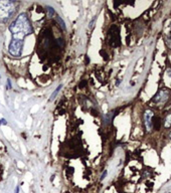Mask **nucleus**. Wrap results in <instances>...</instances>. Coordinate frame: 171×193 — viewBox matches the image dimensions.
Returning <instances> with one entry per match:
<instances>
[{"label": "nucleus", "instance_id": "4", "mask_svg": "<svg viewBox=\"0 0 171 193\" xmlns=\"http://www.w3.org/2000/svg\"><path fill=\"white\" fill-rule=\"evenodd\" d=\"M108 37H109V43L113 47H118L121 44L120 41V29L117 25H112L111 28L109 29V33H108Z\"/></svg>", "mask_w": 171, "mask_h": 193}, {"label": "nucleus", "instance_id": "12", "mask_svg": "<svg viewBox=\"0 0 171 193\" xmlns=\"http://www.w3.org/2000/svg\"><path fill=\"white\" fill-rule=\"evenodd\" d=\"M56 45L58 46V47H64L65 46V41H64V39L62 38H58V39H56Z\"/></svg>", "mask_w": 171, "mask_h": 193}, {"label": "nucleus", "instance_id": "18", "mask_svg": "<svg viewBox=\"0 0 171 193\" xmlns=\"http://www.w3.org/2000/svg\"><path fill=\"white\" fill-rule=\"evenodd\" d=\"M167 71V75L169 76V77L171 78V69H167V71Z\"/></svg>", "mask_w": 171, "mask_h": 193}, {"label": "nucleus", "instance_id": "13", "mask_svg": "<svg viewBox=\"0 0 171 193\" xmlns=\"http://www.w3.org/2000/svg\"><path fill=\"white\" fill-rule=\"evenodd\" d=\"M107 174H108V172H107V170H105L104 172H103V174L102 175H101V178H100V180L101 181H103V180L105 179V178H106V176H107Z\"/></svg>", "mask_w": 171, "mask_h": 193}, {"label": "nucleus", "instance_id": "15", "mask_svg": "<svg viewBox=\"0 0 171 193\" xmlns=\"http://www.w3.org/2000/svg\"><path fill=\"white\" fill-rule=\"evenodd\" d=\"M6 124H7V122H6L5 119H1V120H0V126H2V125H6Z\"/></svg>", "mask_w": 171, "mask_h": 193}, {"label": "nucleus", "instance_id": "20", "mask_svg": "<svg viewBox=\"0 0 171 193\" xmlns=\"http://www.w3.org/2000/svg\"><path fill=\"white\" fill-rule=\"evenodd\" d=\"M86 61H87V63H90V59H89L88 56H86Z\"/></svg>", "mask_w": 171, "mask_h": 193}, {"label": "nucleus", "instance_id": "2", "mask_svg": "<svg viewBox=\"0 0 171 193\" xmlns=\"http://www.w3.org/2000/svg\"><path fill=\"white\" fill-rule=\"evenodd\" d=\"M17 2L14 1H0V21L6 22L12 17L16 11L15 5Z\"/></svg>", "mask_w": 171, "mask_h": 193}, {"label": "nucleus", "instance_id": "1", "mask_svg": "<svg viewBox=\"0 0 171 193\" xmlns=\"http://www.w3.org/2000/svg\"><path fill=\"white\" fill-rule=\"evenodd\" d=\"M9 30L12 33V37L17 39H23L26 35L32 33V26L26 13H21L17 16V18L10 24Z\"/></svg>", "mask_w": 171, "mask_h": 193}, {"label": "nucleus", "instance_id": "17", "mask_svg": "<svg viewBox=\"0 0 171 193\" xmlns=\"http://www.w3.org/2000/svg\"><path fill=\"white\" fill-rule=\"evenodd\" d=\"M94 23H95V19H93L92 21H91V23H90V28H92L93 25H94Z\"/></svg>", "mask_w": 171, "mask_h": 193}, {"label": "nucleus", "instance_id": "7", "mask_svg": "<svg viewBox=\"0 0 171 193\" xmlns=\"http://www.w3.org/2000/svg\"><path fill=\"white\" fill-rule=\"evenodd\" d=\"M160 126H161V121H160V118L157 117V118H154L153 119V128L155 130H159Z\"/></svg>", "mask_w": 171, "mask_h": 193}, {"label": "nucleus", "instance_id": "16", "mask_svg": "<svg viewBox=\"0 0 171 193\" xmlns=\"http://www.w3.org/2000/svg\"><path fill=\"white\" fill-rule=\"evenodd\" d=\"M91 112H92V115L93 116H98V112H97L96 110H92Z\"/></svg>", "mask_w": 171, "mask_h": 193}, {"label": "nucleus", "instance_id": "5", "mask_svg": "<svg viewBox=\"0 0 171 193\" xmlns=\"http://www.w3.org/2000/svg\"><path fill=\"white\" fill-rule=\"evenodd\" d=\"M144 123L145 127H146V130L149 131L153 128V119H154V113L151 110H146L144 112Z\"/></svg>", "mask_w": 171, "mask_h": 193}, {"label": "nucleus", "instance_id": "6", "mask_svg": "<svg viewBox=\"0 0 171 193\" xmlns=\"http://www.w3.org/2000/svg\"><path fill=\"white\" fill-rule=\"evenodd\" d=\"M168 98H169V92L166 90H161L156 95L155 102L156 103H164L165 101H167Z\"/></svg>", "mask_w": 171, "mask_h": 193}, {"label": "nucleus", "instance_id": "9", "mask_svg": "<svg viewBox=\"0 0 171 193\" xmlns=\"http://www.w3.org/2000/svg\"><path fill=\"white\" fill-rule=\"evenodd\" d=\"M45 10L46 12H47L48 17H52V16L54 15V13H56V10H54L52 6H45Z\"/></svg>", "mask_w": 171, "mask_h": 193}, {"label": "nucleus", "instance_id": "8", "mask_svg": "<svg viewBox=\"0 0 171 193\" xmlns=\"http://www.w3.org/2000/svg\"><path fill=\"white\" fill-rule=\"evenodd\" d=\"M62 84H60V86H58V88H56V90H54V92L52 93V96H50V98H49V102L54 101V100L56 99V95L58 94V92H60V89H62Z\"/></svg>", "mask_w": 171, "mask_h": 193}, {"label": "nucleus", "instance_id": "19", "mask_svg": "<svg viewBox=\"0 0 171 193\" xmlns=\"http://www.w3.org/2000/svg\"><path fill=\"white\" fill-rule=\"evenodd\" d=\"M18 192H19V187L17 186V187H16V189H15V192H14V193H18Z\"/></svg>", "mask_w": 171, "mask_h": 193}, {"label": "nucleus", "instance_id": "10", "mask_svg": "<svg viewBox=\"0 0 171 193\" xmlns=\"http://www.w3.org/2000/svg\"><path fill=\"white\" fill-rule=\"evenodd\" d=\"M164 127H165V129H169L171 127V114L166 117L164 120Z\"/></svg>", "mask_w": 171, "mask_h": 193}, {"label": "nucleus", "instance_id": "14", "mask_svg": "<svg viewBox=\"0 0 171 193\" xmlns=\"http://www.w3.org/2000/svg\"><path fill=\"white\" fill-rule=\"evenodd\" d=\"M86 86H87V80H82V82H81V84H80L79 87H80L81 89H83L84 87H86Z\"/></svg>", "mask_w": 171, "mask_h": 193}, {"label": "nucleus", "instance_id": "21", "mask_svg": "<svg viewBox=\"0 0 171 193\" xmlns=\"http://www.w3.org/2000/svg\"><path fill=\"white\" fill-rule=\"evenodd\" d=\"M169 137H170V139H171V132H170V134H169Z\"/></svg>", "mask_w": 171, "mask_h": 193}, {"label": "nucleus", "instance_id": "11", "mask_svg": "<svg viewBox=\"0 0 171 193\" xmlns=\"http://www.w3.org/2000/svg\"><path fill=\"white\" fill-rule=\"evenodd\" d=\"M56 21L58 22L60 26L62 28V30H67V26H65V21L62 17H60V16H56Z\"/></svg>", "mask_w": 171, "mask_h": 193}, {"label": "nucleus", "instance_id": "3", "mask_svg": "<svg viewBox=\"0 0 171 193\" xmlns=\"http://www.w3.org/2000/svg\"><path fill=\"white\" fill-rule=\"evenodd\" d=\"M23 45H24L23 39H17V38H13V37H12L11 42H10L9 44L8 52H9V54H11L12 56H15V58L21 56Z\"/></svg>", "mask_w": 171, "mask_h": 193}, {"label": "nucleus", "instance_id": "22", "mask_svg": "<svg viewBox=\"0 0 171 193\" xmlns=\"http://www.w3.org/2000/svg\"><path fill=\"white\" fill-rule=\"evenodd\" d=\"M0 78H1V76H0Z\"/></svg>", "mask_w": 171, "mask_h": 193}]
</instances>
